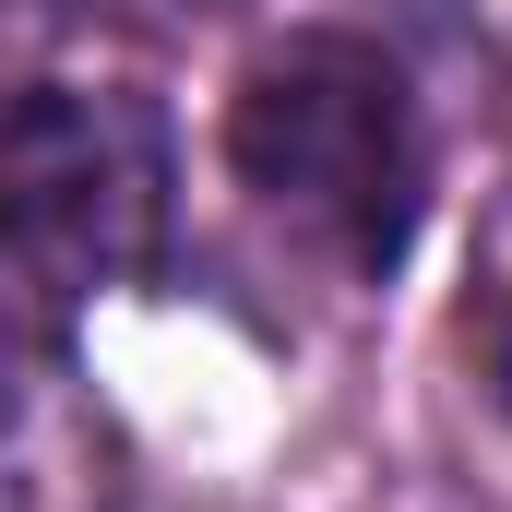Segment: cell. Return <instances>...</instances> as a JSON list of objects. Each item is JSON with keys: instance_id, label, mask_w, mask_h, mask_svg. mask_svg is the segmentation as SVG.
I'll use <instances>...</instances> for the list:
<instances>
[{"instance_id": "cell-1", "label": "cell", "mask_w": 512, "mask_h": 512, "mask_svg": "<svg viewBox=\"0 0 512 512\" xmlns=\"http://www.w3.org/2000/svg\"><path fill=\"white\" fill-rule=\"evenodd\" d=\"M227 167L286 239L346 274H393L429 215V120L382 36L298 24L227 96Z\"/></svg>"}, {"instance_id": "cell-2", "label": "cell", "mask_w": 512, "mask_h": 512, "mask_svg": "<svg viewBox=\"0 0 512 512\" xmlns=\"http://www.w3.org/2000/svg\"><path fill=\"white\" fill-rule=\"evenodd\" d=\"M167 108L131 84H12L0 96V262L36 298L143 286L167 251Z\"/></svg>"}, {"instance_id": "cell-3", "label": "cell", "mask_w": 512, "mask_h": 512, "mask_svg": "<svg viewBox=\"0 0 512 512\" xmlns=\"http://www.w3.org/2000/svg\"><path fill=\"white\" fill-rule=\"evenodd\" d=\"M60 36V0H0V96L36 72V48Z\"/></svg>"}, {"instance_id": "cell-4", "label": "cell", "mask_w": 512, "mask_h": 512, "mask_svg": "<svg viewBox=\"0 0 512 512\" xmlns=\"http://www.w3.org/2000/svg\"><path fill=\"white\" fill-rule=\"evenodd\" d=\"M96 12H120V24H167V36H179V24H215L227 0H96Z\"/></svg>"}]
</instances>
